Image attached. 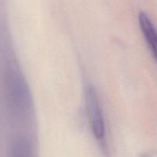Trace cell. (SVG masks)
<instances>
[{
  "label": "cell",
  "instance_id": "7a4b0ae2",
  "mask_svg": "<svg viewBox=\"0 0 157 157\" xmlns=\"http://www.w3.org/2000/svg\"><path fill=\"white\" fill-rule=\"evenodd\" d=\"M85 104L90 129L94 137L101 144L105 140L106 128L102 107L96 90L92 86L87 87Z\"/></svg>",
  "mask_w": 157,
  "mask_h": 157
},
{
  "label": "cell",
  "instance_id": "5b68a950",
  "mask_svg": "<svg viewBox=\"0 0 157 157\" xmlns=\"http://www.w3.org/2000/svg\"><path fill=\"white\" fill-rule=\"evenodd\" d=\"M142 157H153V156H150V155H145V156H142Z\"/></svg>",
  "mask_w": 157,
  "mask_h": 157
},
{
  "label": "cell",
  "instance_id": "6da1fadb",
  "mask_svg": "<svg viewBox=\"0 0 157 157\" xmlns=\"http://www.w3.org/2000/svg\"><path fill=\"white\" fill-rule=\"evenodd\" d=\"M6 97L11 113L16 118L25 119L31 110V97L29 87L22 77L15 71L6 76Z\"/></svg>",
  "mask_w": 157,
  "mask_h": 157
},
{
  "label": "cell",
  "instance_id": "3957f363",
  "mask_svg": "<svg viewBox=\"0 0 157 157\" xmlns=\"http://www.w3.org/2000/svg\"><path fill=\"white\" fill-rule=\"evenodd\" d=\"M139 23L141 32L144 35L149 48L157 63V30L147 14L140 12L139 15Z\"/></svg>",
  "mask_w": 157,
  "mask_h": 157
},
{
  "label": "cell",
  "instance_id": "277c9868",
  "mask_svg": "<svg viewBox=\"0 0 157 157\" xmlns=\"http://www.w3.org/2000/svg\"><path fill=\"white\" fill-rule=\"evenodd\" d=\"M32 146L28 139L19 137L12 144L9 157H34Z\"/></svg>",
  "mask_w": 157,
  "mask_h": 157
}]
</instances>
